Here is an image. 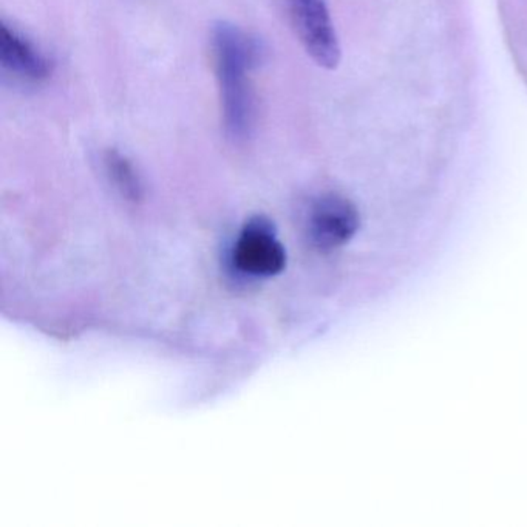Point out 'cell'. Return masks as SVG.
Here are the masks:
<instances>
[{"label": "cell", "mask_w": 527, "mask_h": 527, "mask_svg": "<svg viewBox=\"0 0 527 527\" xmlns=\"http://www.w3.org/2000/svg\"><path fill=\"white\" fill-rule=\"evenodd\" d=\"M210 46L226 137L232 143H245L256 123L251 73L261 61L263 48L256 36L226 21L212 26Z\"/></svg>", "instance_id": "6da1fadb"}, {"label": "cell", "mask_w": 527, "mask_h": 527, "mask_svg": "<svg viewBox=\"0 0 527 527\" xmlns=\"http://www.w3.org/2000/svg\"><path fill=\"white\" fill-rule=\"evenodd\" d=\"M288 21L300 46L319 67L334 70L340 46L327 0H282Z\"/></svg>", "instance_id": "7a4b0ae2"}, {"label": "cell", "mask_w": 527, "mask_h": 527, "mask_svg": "<svg viewBox=\"0 0 527 527\" xmlns=\"http://www.w3.org/2000/svg\"><path fill=\"white\" fill-rule=\"evenodd\" d=\"M234 267L246 276L274 277L285 269L287 252L271 223L257 217L246 223L232 252Z\"/></svg>", "instance_id": "3957f363"}, {"label": "cell", "mask_w": 527, "mask_h": 527, "mask_svg": "<svg viewBox=\"0 0 527 527\" xmlns=\"http://www.w3.org/2000/svg\"><path fill=\"white\" fill-rule=\"evenodd\" d=\"M0 64L4 72L28 84H41L53 73L50 57L5 22L0 25Z\"/></svg>", "instance_id": "277c9868"}, {"label": "cell", "mask_w": 527, "mask_h": 527, "mask_svg": "<svg viewBox=\"0 0 527 527\" xmlns=\"http://www.w3.org/2000/svg\"><path fill=\"white\" fill-rule=\"evenodd\" d=\"M104 169L115 189L130 201L141 200L143 183L134 163L119 150L108 149L103 157Z\"/></svg>", "instance_id": "5b68a950"}]
</instances>
